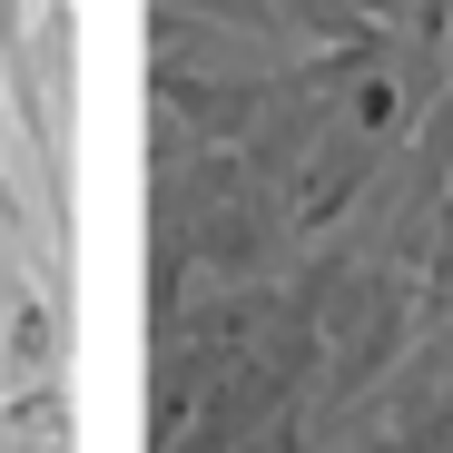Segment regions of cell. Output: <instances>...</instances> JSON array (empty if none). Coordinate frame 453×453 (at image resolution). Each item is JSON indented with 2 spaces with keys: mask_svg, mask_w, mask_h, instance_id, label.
Here are the masks:
<instances>
[{
  "mask_svg": "<svg viewBox=\"0 0 453 453\" xmlns=\"http://www.w3.org/2000/svg\"><path fill=\"white\" fill-rule=\"evenodd\" d=\"M59 355H69L59 286L50 276L11 286V296H0V374H11V385H40V374H59Z\"/></svg>",
  "mask_w": 453,
  "mask_h": 453,
  "instance_id": "1",
  "label": "cell"
}]
</instances>
